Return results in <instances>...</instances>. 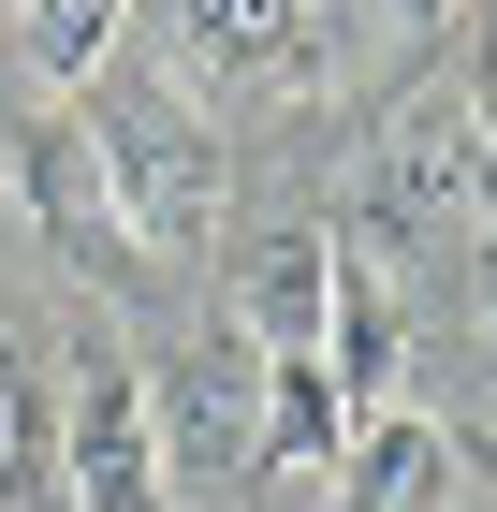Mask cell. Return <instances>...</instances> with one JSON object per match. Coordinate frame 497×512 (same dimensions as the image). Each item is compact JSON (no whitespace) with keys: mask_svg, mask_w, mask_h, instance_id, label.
<instances>
[{"mask_svg":"<svg viewBox=\"0 0 497 512\" xmlns=\"http://www.w3.org/2000/svg\"><path fill=\"white\" fill-rule=\"evenodd\" d=\"M395 15H410V30H439V15H468V0H395Z\"/></svg>","mask_w":497,"mask_h":512,"instance_id":"12","label":"cell"},{"mask_svg":"<svg viewBox=\"0 0 497 512\" xmlns=\"http://www.w3.org/2000/svg\"><path fill=\"white\" fill-rule=\"evenodd\" d=\"M74 118H88V147H103V176H117L132 249H161V264L220 249L234 176H220V132H205V103L176 74H103V88H74Z\"/></svg>","mask_w":497,"mask_h":512,"instance_id":"1","label":"cell"},{"mask_svg":"<svg viewBox=\"0 0 497 512\" xmlns=\"http://www.w3.org/2000/svg\"><path fill=\"white\" fill-rule=\"evenodd\" d=\"M322 322H337V235H278L264 264H249L234 337H249L264 366H307V352H322Z\"/></svg>","mask_w":497,"mask_h":512,"instance_id":"8","label":"cell"},{"mask_svg":"<svg viewBox=\"0 0 497 512\" xmlns=\"http://www.w3.org/2000/svg\"><path fill=\"white\" fill-rule=\"evenodd\" d=\"M337 439H351V395L322 381V352L264 366V439H249V469H337Z\"/></svg>","mask_w":497,"mask_h":512,"instance_id":"9","label":"cell"},{"mask_svg":"<svg viewBox=\"0 0 497 512\" xmlns=\"http://www.w3.org/2000/svg\"><path fill=\"white\" fill-rule=\"evenodd\" d=\"M351 235L366 249H483V88H424L381 147L351 161Z\"/></svg>","mask_w":497,"mask_h":512,"instance_id":"2","label":"cell"},{"mask_svg":"<svg viewBox=\"0 0 497 512\" xmlns=\"http://www.w3.org/2000/svg\"><path fill=\"white\" fill-rule=\"evenodd\" d=\"M322 512H468V454L424 410H366L322 469Z\"/></svg>","mask_w":497,"mask_h":512,"instance_id":"6","label":"cell"},{"mask_svg":"<svg viewBox=\"0 0 497 512\" xmlns=\"http://www.w3.org/2000/svg\"><path fill=\"white\" fill-rule=\"evenodd\" d=\"M44 469H59V395L30 366V322L0 308V498H30Z\"/></svg>","mask_w":497,"mask_h":512,"instance_id":"10","label":"cell"},{"mask_svg":"<svg viewBox=\"0 0 497 512\" xmlns=\"http://www.w3.org/2000/svg\"><path fill=\"white\" fill-rule=\"evenodd\" d=\"M147 425H161V483H220L249 469V439H264V352L249 337H176L147 366Z\"/></svg>","mask_w":497,"mask_h":512,"instance_id":"4","label":"cell"},{"mask_svg":"<svg viewBox=\"0 0 497 512\" xmlns=\"http://www.w3.org/2000/svg\"><path fill=\"white\" fill-rule=\"evenodd\" d=\"M176 88H278L307 74V0H161Z\"/></svg>","mask_w":497,"mask_h":512,"instance_id":"7","label":"cell"},{"mask_svg":"<svg viewBox=\"0 0 497 512\" xmlns=\"http://www.w3.org/2000/svg\"><path fill=\"white\" fill-rule=\"evenodd\" d=\"M15 205H30V235L74 278H132L147 264L132 220H117V176H103V147H88V118H30L15 132Z\"/></svg>","mask_w":497,"mask_h":512,"instance_id":"5","label":"cell"},{"mask_svg":"<svg viewBox=\"0 0 497 512\" xmlns=\"http://www.w3.org/2000/svg\"><path fill=\"white\" fill-rule=\"evenodd\" d=\"M117 30H132V0H30V74L44 88H103Z\"/></svg>","mask_w":497,"mask_h":512,"instance_id":"11","label":"cell"},{"mask_svg":"<svg viewBox=\"0 0 497 512\" xmlns=\"http://www.w3.org/2000/svg\"><path fill=\"white\" fill-rule=\"evenodd\" d=\"M44 483L74 512H176L161 425H147V352H117L103 322H74V395H59V469Z\"/></svg>","mask_w":497,"mask_h":512,"instance_id":"3","label":"cell"}]
</instances>
